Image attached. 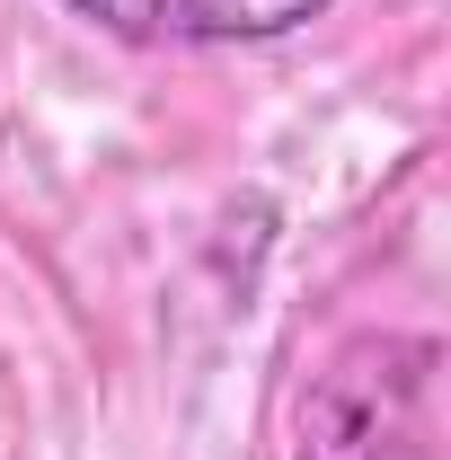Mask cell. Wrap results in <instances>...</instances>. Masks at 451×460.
<instances>
[{"label": "cell", "mask_w": 451, "mask_h": 460, "mask_svg": "<svg viewBox=\"0 0 451 460\" xmlns=\"http://www.w3.org/2000/svg\"><path fill=\"white\" fill-rule=\"evenodd\" d=\"M71 9L142 45H257V36H292L328 0H71Z\"/></svg>", "instance_id": "obj_1"}]
</instances>
